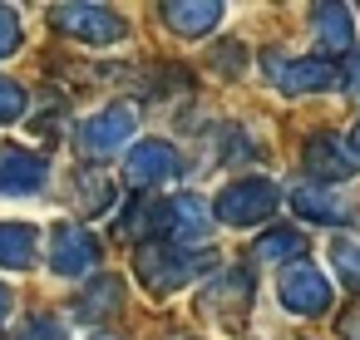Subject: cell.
I'll list each match as a JSON object with an SVG mask.
<instances>
[{"label": "cell", "instance_id": "cell-12", "mask_svg": "<svg viewBox=\"0 0 360 340\" xmlns=\"http://www.w3.org/2000/svg\"><path fill=\"white\" fill-rule=\"evenodd\" d=\"M247 301H252V281H247L242 271H227V276H217V281L202 291V306H207V315H217V320H237V315L247 310Z\"/></svg>", "mask_w": 360, "mask_h": 340}, {"label": "cell", "instance_id": "cell-1", "mask_svg": "<svg viewBox=\"0 0 360 340\" xmlns=\"http://www.w3.org/2000/svg\"><path fill=\"white\" fill-rule=\"evenodd\" d=\"M148 227L153 232H163V242H173V247H198L202 237H212V202L207 197H198V192H178V197H168V202H158V207H148Z\"/></svg>", "mask_w": 360, "mask_h": 340}, {"label": "cell", "instance_id": "cell-5", "mask_svg": "<svg viewBox=\"0 0 360 340\" xmlns=\"http://www.w3.org/2000/svg\"><path fill=\"white\" fill-rule=\"evenodd\" d=\"M50 20H55L65 35L84 40V45H114V40H124V35H129L124 15H114L109 6H55V11H50Z\"/></svg>", "mask_w": 360, "mask_h": 340}, {"label": "cell", "instance_id": "cell-14", "mask_svg": "<svg viewBox=\"0 0 360 340\" xmlns=\"http://www.w3.org/2000/svg\"><path fill=\"white\" fill-rule=\"evenodd\" d=\"M40 256V232L30 222H0V266L6 271H25Z\"/></svg>", "mask_w": 360, "mask_h": 340}, {"label": "cell", "instance_id": "cell-3", "mask_svg": "<svg viewBox=\"0 0 360 340\" xmlns=\"http://www.w3.org/2000/svg\"><path fill=\"white\" fill-rule=\"evenodd\" d=\"M276 202H281V192L266 178H237L217 192L212 217H222L227 227H252V222H266L276 212Z\"/></svg>", "mask_w": 360, "mask_h": 340}, {"label": "cell", "instance_id": "cell-11", "mask_svg": "<svg viewBox=\"0 0 360 340\" xmlns=\"http://www.w3.org/2000/svg\"><path fill=\"white\" fill-rule=\"evenodd\" d=\"M306 168L316 173V183H326V188H335V183H345V178H355V168H360V153H350L335 133L326 138H311L306 143Z\"/></svg>", "mask_w": 360, "mask_h": 340}, {"label": "cell", "instance_id": "cell-6", "mask_svg": "<svg viewBox=\"0 0 360 340\" xmlns=\"http://www.w3.org/2000/svg\"><path fill=\"white\" fill-rule=\"evenodd\" d=\"M99 261V242L84 222H55L50 232V266L55 276H84Z\"/></svg>", "mask_w": 360, "mask_h": 340}, {"label": "cell", "instance_id": "cell-7", "mask_svg": "<svg viewBox=\"0 0 360 340\" xmlns=\"http://www.w3.org/2000/svg\"><path fill=\"white\" fill-rule=\"evenodd\" d=\"M281 306L296 315H321L330 306V276L311 261H291L281 271Z\"/></svg>", "mask_w": 360, "mask_h": 340}, {"label": "cell", "instance_id": "cell-27", "mask_svg": "<svg viewBox=\"0 0 360 340\" xmlns=\"http://www.w3.org/2000/svg\"><path fill=\"white\" fill-rule=\"evenodd\" d=\"M355 148H360V129H355Z\"/></svg>", "mask_w": 360, "mask_h": 340}, {"label": "cell", "instance_id": "cell-24", "mask_svg": "<svg viewBox=\"0 0 360 340\" xmlns=\"http://www.w3.org/2000/svg\"><path fill=\"white\" fill-rule=\"evenodd\" d=\"M340 335H345V340H360V306H355V310L340 320Z\"/></svg>", "mask_w": 360, "mask_h": 340}, {"label": "cell", "instance_id": "cell-22", "mask_svg": "<svg viewBox=\"0 0 360 340\" xmlns=\"http://www.w3.org/2000/svg\"><path fill=\"white\" fill-rule=\"evenodd\" d=\"M20 50V15L11 6H0V60Z\"/></svg>", "mask_w": 360, "mask_h": 340}, {"label": "cell", "instance_id": "cell-4", "mask_svg": "<svg viewBox=\"0 0 360 340\" xmlns=\"http://www.w3.org/2000/svg\"><path fill=\"white\" fill-rule=\"evenodd\" d=\"M134 129H139V109L134 104H109V109H99L79 124V148L89 158L119 153L124 143H134Z\"/></svg>", "mask_w": 360, "mask_h": 340}, {"label": "cell", "instance_id": "cell-23", "mask_svg": "<svg viewBox=\"0 0 360 340\" xmlns=\"http://www.w3.org/2000/svg\"><path fill=\"white\" fill-rule=\"evenodd\" d=\"M25 340H65V325H60V320H50V315H40V320H30V325H25Z\"/></svg>", "mask_w": 360, "mask_h": 340}, {"label": "cell", "instance_id": "cell-9", "mask_svg": "<svg viewBox=\"0 0 360 340\" xmlns=\"http://www.w3.org/2000/svg\"><path fill=\"white\" fill-rule=\"evenodd\" d=\"M124 173H129L134 188H163V183L178 178V148L163 143V138H143V143H134Z\"/></svg>", "mask_w": 360, "mask_h": 340}, {"label": "cell", "instance_id": "cell-2", "mask_svg": "<svg viewBox=\"0 0 360 340\" xmlns=\"http://www.w3.org/2000/svg\"><path fill=\"white\" fill-rule=\"evenodd\" d=\"M202 261H207L202 251H188V247H173V242H148V247H139L134 271H139V281H143L153 296H168V291L188 286Z\"/></svg>", "mask_w": 360, "mask_h": 340}, {"label": "cell", "instance_id": "cell-19", "mask_svg": "<svg viewBox=\"0 0 360 340\" xmlns=\"http://www.w3.org/2000/svg\"><path fill=\"white\" fill-rule=\"evenodd\" d=\"M330 271H335L345 286H355V291H360V242L340 237V242L330 247Z\"/></svg>", "mask_w": 360, "mask_h": 340}, {"label": "cell", "instance_id": "cell-21", "mask_svg": "<svg viewBox=\"0 0 360 340\" xmlns=\"http://www.w3.org/2000/svg\"><path fill=\"white\" fill-rule=\"evenodd\" d=\"M109 197H114V192H109V183H104L99 173H94V178H79V207H84V212H104Z\"/></svg>", "mask_w": 360, "mask_h": 340}, {"label": "cell", "instance_id": "cell-13", "mask_svg": "<svg viewBox=\"0 0 360 340\" xmlns=\"http://www.w3.org/2000/svg\"><path fill=\"white\" fill-rule=\"evenodd\" d=\"M163 20H168V30H178V35H207V30H217V20H222V6L217 0H173V6H163Z\"/></svg>", "mask_w": 360, "mask_h": 340}, {"label": "cell", "instance_id": "cell-26", "mask_svg": "<svg viewBox=\"0 0 360 340\" xmlns=\"http://www.w3.org/2000/svg\"><path fill=\"white\" fill-rule=\"evenodd\" d=\"M6 315H11V291L0 286V325H6Z\"/></svg>", "mask_w": 360, "mask_h": 340}, {"label": "cell", "instance_id": "cell-20", "mask_svg": "<svg viewBox=\"0 0 360 340\" xmlns=\"http://www.w3.org/2000/svg\"><path fill=\"white\" fill-rule=\"evenodd\" d=\"M25 104H30V94H25L15 79L0 74V124H15V119L25 114Z\"/></svg>", "mask_w": 360, "mask_h": 340}, {"label": "cell", "instance_id": "cell-25", "mask_svg": "<svg viewBox=\"0 0 360 340\" xmlns=\"http://www.w3.org/2000/svg\"><path fill=\"white\" fill-rule=\"evenodd\" d=\"M345 84H350V94H360V60L345 65Z\"/></svg>", "mask_w": 360, "mask_h": 340}, {"label": "cell", "instance_id": "cell-17", "mask_svg": "<svg viewBox=\"0 0 360 340\" xmlns=\"http://www.w3.org/2000/svg\"><path fill=\"white\" fill-rule=\"evenodd\" d=\"M301 247H306V237L296 227H276V232L252 242V261H286L291 266V256H301Z\"/></svg>", "mask_w": 360, "mask_h": 340}, {"label": "cell", "instance_id": "cell-15", "mask_svg": "<svg viewBox=\"0 0 360 340\" xmlns=\"http://www.w3.org/2000/svg\"><path fill=\"white\" fill-rule=\"evenodd\" d=\"M291 207L306 217V222H345V197L326 183H301L291 192Z\"/></svg>", "mask_w": 360, "mask_h": 340}, {"label": "cell", "instance_id": "cell-18", "mask_svg": "<svg viewBox=\"0 0 360 340\" xmlns=\"http://www.w3.org/2000/svg\"><path fill=\"white\" fill-rule=\"evenodd\" d=\"M119 296H124V281L99 276V281L79 296V315H84V320H104V315H114V310H119Z\"/></svg>", "mask_w": 360, "mask_h": 340}, {"label": "cell", "instance_id": "cell-10", "mask_svg": "<svg viewBox=\"0 0 360 340\" xmlns=\"http://www.w3.org/2000/svg\"><path fill=\"white\" fill-rule=\"evenodd\" d=\"M50 178V163L35 153V148H20V143H0V192H40Z\"/></svg>", "mask_w": 360, "mask_h": 340}, {"label": "cell", "instance_id": "cell-8", "mask_svg": "<svg viewBox=\"0 0 360 340\" xmlns=\"http://www.w3.org/2000/svg\"><path fill=\"white\" fill-rule=\"evenodd\" d=\"M266 79L281 94H316L335 79L330 60H286V55H266Z\"/></svg>", "mask_w": 360, "mask_h": 340}, {"label": "cell", "instance_id": "cell-16", "mask_svg": "<svg viewBox=\"0 0 360 340\" xmlns=\"http://www.w3.org/2000/svg\"><path fill=\"white\" fill-rule=\"evenodd\" d=\"M311 20H316L311 30H316V45H321V50L345 55V50L355 45V30H350V11H345V6H316Z\"/></svg>", "mask_w": 360, "mask_h": 340}]
</instances>
